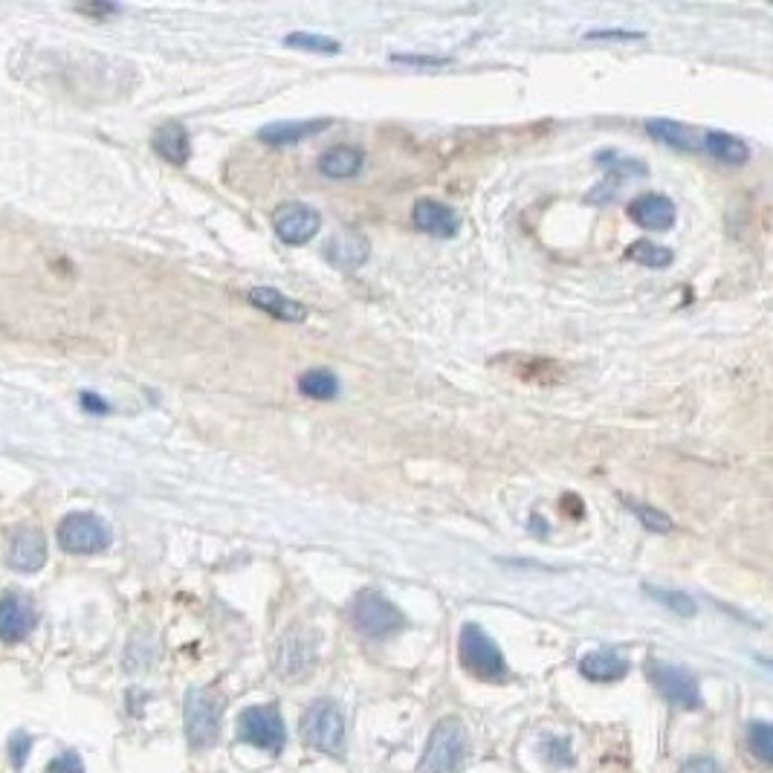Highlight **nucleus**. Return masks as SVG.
Returning <instances> with one entry per match:
<instances>
[{"mask_svg": "<svg viewBox=\"0 0 773 773\" xmlns=\"http://www.w3.org/2000/svg\"><path fill=\"white\" fill-rule=\"evenodd\" d=\"M351 623H354L359 635L380 640V637L397 635L406 626V617L386 594H380L374 588H365L351 600Z\"/></svg>", "mask_w": 773, "mask_h": 773, "instance_id": "f03ea898", "label": "nucleus"}, {"mask_svg": "<svg viewBox=\"0 0 773 773\" xmlns=\"http://www.w3.org/2000/svg\"><path fill=\"white\" fill-rule=\"evenodd\" d=\"M47 773H84V765L76 753H70V750H67V753H58L56 759L50 762Z\"/></svg>", "mask_w": 773, "mask_h": 773, "instance_id": "2f4dec72", "label": "nucleus"}, {"mask_svg": "<svg viewBox=\"0 0 773 773\" xmlns=\"http://www.w3.org/2000/svg\"><path fill=\"white\" fill-rule=\"evenodd\" d=\"M316 661V637L302 626L284 632L276 649V669L281 678H299Z\"/></svg>", "mask_w": 773, "mask_h": 773, "instance_id": "9d476101", "label": "nucleus"}, {"mask_svg": "<svg viewBox=\"0 0 773 773\" xmlns=\"http://www.w3.org/2000/svg\"><path fill=\"white\" fill-rule=\"evenodd\" d=\"M29 745H32V739H29L27 733H15V736H12V742H9V759H12L15 768H24V765H27Z\"/></svg>", "mask_w": 773, "mask_h": 773, "instance_id": "7c9ffc66", "label": "nucleus"}, {"mask_svg": "<svg viewBox=\"0 0 773 773\" xmlns=\"http://www.w3.org/2000/svg\"><path fill=\"white\" fill-rule=\"evenodd\" d=\"M626 504H629V510L635 513L637 519H640V525L646 527L649 533H669L675 527V522L658 507H649L643 501H629V498H626Z\"/></svg>", "mask_w": 773, "mask_h": 773, "instance_id": "c85d7f7f", "label": "nucleus"}, {"mask_svg": "<svg viewBox=\"0 0 773 773\" xmlns=\"http://www.w3.org/2000/svg\"><path fill=\"white\" fill-rule=\"evenodd\" d=\"M747 742H750V753H753L762 765H771L773 736H771V724H768V721H753V724L747 727Z\"/></svg>", "mask_w": 773, "mask_h": 773, "instance_id": "cd10ccee", "label": "nucleus"}, {"mask_svg": "<svg viewBox=\"0 0 773 773\" xmlns=\"http://www.w3.org/2000/svg\"><path fill=\"white\" fill-rule=\"evenodd\" d=\"M47 539L38 527H18L9 539V551L6 562L9 568L21 571V574H35L47 565Z\"/></svg>", "mask_w": 773, "mask_h": 773, "instance_id": "f8f14e48", "label": "nucleus"}, {"mask_svg": "<svg viewBox=\"0 0 773 773\" xmlns=\"http://www.w3.org/2000/svg\"><path fill=\"white\" fill-rule=\"evenodd\" d=\"M585 38L597 41V38H606V41H637L643 38V32H629V29H594V32H585Z\"/></svg>", "mask_w": 773, "mask_h": 773, "instance_id": "f704fd0d", "label": "nucleus"}, {"mask_svg": "<svg viewBox=\"0 0 773 773\" xmlns=\"http://www.w3.org/2000/svg\"><path fill=\"white\" fill-rule=\"evenodd\" d=\"M545 756L551 759L553 765H574V753H571V745L565 739H551L545 747Z\"/></svg>", "mask_w": 773, "mask_h": 773, "instance_id": "473e14b6", "label": "nucleus"}, {"mask_svg": "<svg viewBox=\"0 0 773 773\" xmlns=\"http://www.w3.org/2000/svg\"><path fill=\"white\" fill-rule=\"evenodd\" d=\"M333 119H290V122H270L258 131V139L267 145H296L302 139L316 137L328 131Z\"/></svg>", "mask_w": 773, "mask_h": 773, "instance_id": "f3484780", "label": "nucleus"}, {"mask_svg": "<svg viewBox=\"0 0 773 773\" xmlns=\"http://www.w3.org/2000/svg\"><path fill=\"white\" fill-rule=\"evenodd\" d=\"M646 594H652L658 603L672 608L675 614H684V617H692V614H695V603H692L687 594H681V591H666V588H652V585H646Z\"/></svg>", "mask_w": 773, "mask_h": 773, "instance_id": "c756f323", "label": "nucleus"}, {"mask_svg": "<svg viewBox=\"0 0 773 773\" xmlns=\"http://www.w3.org/2000/svg\"><path fill=\"white\" fill-rule=\"evenodd\" d=\"M302 736L310 747L339 756L345 747V721H342L339 707L328 698L310 704V710L302 718Z\"/></svg>", "mask_w": 773, "mask_h": 773, "instance_id": "423d86ee", "label": "nucleus"}, {"mask_svg": "<svg viewBox=\"0 0 773 773\" xmlns=\"http://www.w3.org/2000/svg\"><path fill=\"white\" fill-rule=\"evenodd\" d=\"M412 223H415L420 232L435 235V238H452V235H458V229H461L458 212H455L452 206L441 203V200H432V197L417 200L415 209H412Z\"/></svg>", "mask_w": 773, "mask_h": 773, "instance_id": "2eb2a0df", "label": "nucleus"}, {"mask_svg": "<svg viewBox=\"0 0 773 773\" xmlns=\"http://www.w3.org/2000/svg\"><path fill=\"white\" fill-rule=\"evenodd\" d=\"M458 655L461 666L478 681H504L507 678V661L498 649V643L487 635L478 623H467L458 637Z\"/></svg>", "mask_w": 773, "mask_h": 773, "instance_id": "f257e3e1", "label": "nucleus"}, {"mask_svg": "<svg viewBox=\"0 0 773 773\" xmlns=\"http://www.w3.org/2000/svg\"><path fill=\"white\" fill-rule=\"evenodd\" d=\"M701 148L724 166H745L750 160V145L736 134H727V131H707L701 137Z\"/></svg>", "mask_w": 773, "mask_h": 773, "instance_id": "4be33fe9", "label": "nucleus"}, {"mask_svg": "<svg viewBox=\"0 0 773 773\" xmlns=\"http://www.w3.org/2000/svg\"><path fill=\"white\" fill-rule=\"evenodd\" d=\"M238 739L261 747V750L278 753L287 742V730H284V721L278 716L276 707H249L238 718Z\"/></svg>", "mask_w": 773, "mask_h": 773, "instance_id": "6e6552de", "label": "nucleus"}, {"mask_svg": "<svg viewBox=\"0 0 773 773\" xmlns=\"http://www.w3.org/2000/svg\"><path fill=\"white\" fill-rule=\"evenodd\" d=\"M111 542V525L96 513H70L58 525V545H61V551L67 553L90 556V553L108 551Z\"/></svg>", "mask_w": 773, "mask_h": 773, "instance_id": "39448f33", "label": "nucleus"}, {"mask_svg": "<svg viewBox=\"0 0 773 773\" xmlns=\"http://www.w3.org/2000/svg\"><path fill=\"white\" fill-rule=\"evenodd\" d=\"M626 255L632 261H637V264H643V267H652V270H663V267H669L675 261L672 249L658 247L655 241H635L632 247L626 249Z\"/></svg>", "mask_w": 773, "mask_h": 773, "instance_id": "a878e982", "label": "nucleus"}, {"mask_svg": "<svg viewBox=\"0 0 773 773\" xmlns=\"http://www.w3.org/2000/svg\"><path fill=\"white\" fill-rule=\"evenodd\" d=\"M249 302L255 304L258 310L270 313L278 322H287V325H302L307 319V307L284 293H278L276 287H252L249 290Z\"/></svg>", "mask_w": 773, "mask_h": 773, "instance_id": "6ab92c4d", "label": "nucleus"}, {"mask_svg": "<svg viewBox=\"0 0 773 773\" xmlns=\"http://www.w3.org/2000/svg\"><path fill=\"white\" fill-rule=\"evenodd\" d=\"M151 145H154V151L171 163V166H186L189 163V157H192V139H189V131H186V125L183 122H163L157 131H154V137H151Z\"/></svg>", "mask_w": 773, "mask_h": 773, "instance_id": "a211bd4d", "label": "nucleus"}, {"mask_svg": "<svg viewBox=\"0 0 773 773\" xmlns=\"http://www.w3.org/2000/svg\"><path fill=\"white\" fill-rule=\"evenodd\" d=\"M597 163H600V168H606L614 183H620L623 177H646V174H649V168H646L643 160L623 157V154H617V151H600V154H597Z\"/></svg>", "mask_w": 773, "mask_h": 773, "instance_id": "393cba45", "label": "nucleus"}, {"mask_svg": "<svg viewBox=\"0 0 773 773\" xmlns=\"http://www.w3.org/2000/svg\"><path fill=\"white\" fill-rule=\"evenodd\" d=\"M186 736L194 750H209L221 736V718H223V698L212 690L186 692Z\"/></svg>", "mask_w": 773, "mask_h": 773, "instance_id": "20e7f679", "label": "nucleus"}, {"mask_svg": "<svg viewBox=\"0 0 773 773\" xmlns=\"http://www.w3.org/2000/svg\"><path fill=\"white\" fill-rule=\"evenodd\" d=\"M391 61H397V64H412V67H443V64H449V58L443 56H403V53H394Z\"/></svg>", "mask_w": 773, "mask_h": 773, "instance_id": "c9c22d12", "label": "nucleus"}, {"mask_svg": "<svg viewBox=\"0 0 773 773\" xmlns=\"http://www.w3.org/2000/svg\"><path fill=\"white\" fill-rule=\"evenodd\" d=\"M467 756V730L458 718H443L432 730L417 773H455Z\"/></svg>", "mask_w": 773, "mask_h": 773, "instance_id": "7ed1b4c3", "label": "nucleus"}, {"mask_svg": "<svg viewBox=\"0 0 773 773\" xmlns=\"http://www.w3.org/2000/svg\"><path fill=\"white\" fill-rule=\"evenodd\" d=\"M316 166L328 180H351L365 166V154L357 145H331L319 154Z\"/></svg>", "mask_w": 773, "mask_h": 773, "instance_id": "aec40b11", "label": "nucleus"}, {"mask_svg": "<svg viewBox=\"0 0 773 773\" xmlns=\"http://www.w3.org/2000/svg\"><path fill=\"white\" fill-rule=\"evenodd\" d=\"M82 12H87V15H111V12H116V6H111V3H93V6H82Z\"/></svg>", "mask_w": 773, "mask_h": 773, "instance_id": "4c0bfd02", "label": "nucleus"}, {"mask_svg": "<svg viewBox=\"0 0 773 773\" xmlns=\"http://www.w3.org/2000/svg\"><path fill=\"white\" fill-rule=\"evenodd\" d=\"M646 134L652 139H658L669 148H678V151H701V137L698 131H692L690 125H681V122H672V119H646Z\"/></svg>", "mask_w": 773, "mask_h": 773, "instance_id": "5701e85b", "label": "nucleus"}, {"mask_svg": "<svg viewBox=\"0 0 773 773\" xmlns=\"http://www.w3.org/2000/svg\"><path fill=\"white\" fill-rule=\"evenodd\" d=\"M629 218H632L637 226L649 229V232H666V229L675 226L678 209H675V203H672L666 194L649 192L640 194V197H635V200L629 203Z\"/></svg>", "mask_w": 773, "mask_h": 773, "instance_id": "ddd939ff", "label": "nucleus"}, {"mask_svg": "<svg viewBox=\"0 0 773 773\" xmlns=\"http://www.w3.org/2000/svg\"><path fill=\"white\" fill-rule=\"evenodd\" d=\"M284 47L304 50V53H322V56H336L342 50L339 41H333L328 35H310V32H290V35H284Z\"/></svg>", "mask_w": 773, "mask_h": 773, "instance_id": "bb28decb", "label": "nucleus"}, {"mask_svg": "<svg viewBox=\"0 0 773 773\" xmlns=\"http://www.w3.org/2000/svg\"><path fill=\"white\" fill-rule=\"evenodd\" d=\"M296 386H299V394L310 400H333L339 394V380L328 368H307L299 374Z\"/></svg>", "mask_w": 773, "mask_h": 773, "instance_id": "b1692460", "label": "nucleus"}, {"mask_svg": "<svg viewBox=\"0 0 773 773\" xmlns=\"http://www.w3.org/2000/svg\"><path fill=\"white\" fill-rule=\"evenodd\" d=\"M322 252H325V258L331 261L333 267L357 270L371 255V241L362 232H357V229H342V232H333Z\"/></svg>", "mask_w": 773, "mask_h": 773, "instance_id": "4468645a", "label": "nucleus"}, {"mask_svg": "<svg viewBox=\"0 0 773 773\" xmlns=\"http://www.w3.org/2000/svg\"><path fill=\"white\" fill-rule=\"evenodd\" d=\"M498 365H504L510 374L522 377V380H530V383H542V386H551V383H559L565 377V368L556 365L553 359L542 357H530V354H504V357L496 359Z\"/></svg>", "mask_w": 773, "mask_h": 773, "instance_id": "dca6fc26", "label": "nucleus"}, {"mask_svg": "<svg viewBox=\"0 0 773 773\" xmlns=\"http://www.w3.org/2000/svg\"><path fill=\"white\" fill-rule=\"evenodd\" d=\"M82 406L87 409V412H96V415H108V412H111V406H108L102 397L90 394V391H84L82 394Z\"/></svg>", "mask_w": 773, "mask_h": 773, "instance_id": "e433bc0d", "label": "nucleus"}, {"mask_svg": "<svg viewBox=\"0 0 773 773\" xmlns=\"http://www.w3.org/2000/svg\"><path fill=\"white\" fill-rule=\"evenodd\" d=\"M38 626V608L21 591H9L0 597V640L21 643Z\"/></svg>", "mask_w": 773, "mask_h": 773, "instance_id": "9b49d317", "label": "nucleus"}, {"mask_svg": "<svg viewBox=\"0 0 773 773\" xmlns=\"http://www.w3.org/2000/svg\"><path fill=\"white\" fill-rule=\"evenodd\" d=\"M681 773H724V768L718 765L713 756H692L681 765Z\"/></svg>", "mask_w": 773, "mask_h": 773, "instance_id": "72a5a7b5", "label": "nucleus"}, {"mask_svg": "<svg viewBox=\"0 0 773 773\" xmlns=\"http://www.w3.org/2000/svg\"><path fill=\"white\" fill-rule=\"evenodd\" d=\"M273 229L287 247H302L322 229V215L307 203H284L273 215Z\"/></svg>", "mask_w": 773, "mask_h": 773, "instance_id": "1a4fd4ad", "label": "nucleus"}, {"mask_svg": "<svg viewBox=\"0 0 773 773\" xmlns=\"http://www.w3.org/2000/svg\"><path fill=\"white\" fill-rule=\"evenodd\" d=\"M649 681L672 707L695 710L701 704V690H698V681L690 669H681L675 663L652 661L649 663Z\"/></svg>", "mask_w": 773, "mask_h": 773, "instance_id": "0eeeda50", "label": "nucleus"}, {"mask_svg": "<svg viewBox=\"0 0 773 773\" xmlns=\"http://www.w3.org/2000/svg\"><path fill=\"white\" fill-rule=\"evenodd\" d=\"M580 672L588 678V681H597V684H608V681H620L626 678L629 672V661L623 652L617 649H597V652H588L580 661Z\"/></svg>", "mask_w": 773, "mask_h": 773, "instance_id": "412c9836", "label": "nucleus"}]
</instances>
